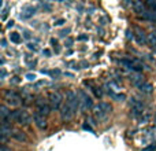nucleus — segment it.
Returning <instances> with one entry per match:
<instances>
[{
	"label": "nucleus",
	"instance_id": "f257e3e1",
	"mask_svg": "<svg viewBox=\"0 0 156 151\" xmlns=\"http://www.w3.org/2000/svg\"><path fill=\"white\" fill-rule=\"evenodd\" d=\"M92 110H93L94 118H96L97 121H103V120L107 118V117L110 116V113L112 111V106L107 102H99L93 106Z\"/></svg>",
	"mask_w": 156,
	"mask_h": 151
},
{
	"label": "nucleus",
	"instance_id": "f03ea898",
	"mask_svg": "<svg viewBox=\"0 0 156 151\" xmlns=\"http://www.w3.org/2000/svg\"><path fill=\"white\" fill-rule=\"evenodd\" d=\"M119 63L125 69H127L130 72H136V73H141L144 69V65L138 59H136V58H122L119 61Z\"/></svg>",
	"mask_w": 156,
	"mask_h": 151
},
{
	"label": "nucleus",
	"instance_id": "7ed1b4c3",
	"mask_svg": "<svg viewBox=\"0 0 156 151\" xmlns=\"http://www.w3.org/2000/svg\"><path fill=\"white\" fill-rule=\"evenodd\" d=\"M11 120L15 121L16 124H19V125H29L32 117H30V114L27 113L26 110H23V109H16V110L11 111Z\"/></svg>",
	"mask_w": 156,
	"mask_h": 151
},
{
	"label": "nucleus",
	"instance_id": "20e7f679",
	"mask_svg": "<svg viewBox=\"0 0 156 151\" xmlns=\"http://www.w3.org/2000/svg\"><path fill=\"white\" fill-rule=\"evenodd\" d=\"M130 109H132V116L134 118H138V117H143V114L145 113V105L141 99L138 98H130Z\"/></svg>",
	"mask_w": 156,
	"mask_h": 151
},
{
	"label": "nucleus",
	"instance_id": "39448f33",
	"mask_svg": "<svg viewBox=\"0 0 156 151\" xmlns=\"http://www.w3.org/2000/svg\"><path fill=\"white\" fill-rule=\"evenodd\" d=\"M66 103L73 109L74 113H77V110L81 107V100H80V95H78V92L67 91V94H66Z\"/></svg>",
	"mask_w": 156,
	"mask_h": 151
},
{
	"label": "nucleus",
	"instance_id": "423d86ee",
	"mask_svg": "<svg viewBox=\"0 0 156 151\" xmlns=\"http://www.w3.org/2000/svg\"><path fill=\"white\" fill-rule=\"evenodd\" d=\"M78 95H80V100H81V109L82 110H89V109H93V99L92 96L85 91V89H78Z\"/></svg>",
	"mask_w": 156,
	"mask_h": 151
},
{
	"label": "nucleus",
	"instance_id": "0eeeda50",
	"mask_svg": "<svg viewBox=\"0 0 156 151\" xmlns=\"http://www.w3.org/2000/svg\"><path fill=\"white\" fill-rule=\"evenodd\" d=\"M48 102L51 105V109L55 111H59L60 107L63 106V96L59 94V92H51L48 96Z\"/></svg>",
	"mask_w": 156,
	"mask_h": 151
},
{
	"label": "nucleus",
	"instance_id": "6e6552de",
	"mask_svg": "<svg viewBox=\"0 0 156 151\" xmlns=\"http://www.w3.org/2000/svg\"><path fill=\"white\" fill-rule=\"evenodd\" d=\"M4 100L11 106H18L21 103V95L14 89H5L4 91Z\"/></svg>",
	"mask_w": 156,
	"mask_h": 151
},
{
	"label": "nucleus",
	"instance_id": "1a4fd4ad",
	"mask_svg": "<svg viewBox=\"0 0 156 151\" xmlns=\"http://www.w3.org/2000/svg\"><path fill=\"white\" fill-rule=\"evenodd\" d=\"M133 32H134V40L138 46H145V44H148V35H147L143 29L136 28Z\"/></svg>",
	"mask_w": 156,
	"mask_h": 151
},
{
	"label": "nucleus",
	"instance_id": "9d476101",
	"mask_svg": "<svg viewBox=\"0 0 156 151\" xmlns=\"http://www.w3.org/2000/svg\"><path fill=\"white\" fill-rule=\"evenodd\" d=\"M51 105L47 102H44L43 99H38L36 100V111H38L40 114H43V116H49V113H51Z\"/></svg>",
	"mask_w": 156,
	"mask_h": 151
},
{
	"label": "nucleus",
	"instance_id": "9b49d317",
	"mask_svg": "<svg viewBox=\"0 0 156 151\" xmlns=\"http://www.w3.org/2000/svg\"><path fill=\"white\" fill-rule=\"evenodd\" d=\"M59 113H60V120H62V121H70V120L73 118V116L76 114L73 111V109H71L67 103H63V106L60 107Z\"/></svg>",
	"mask_w": 156,
	"mask_h": 151
},
{
	"label": "nucleus",
	"instance_id": "f8f14e48",
	"mask_svg": "<svg viewBox=\"0 0 156 151\" xmlns=\"http://www.w3.org/2000/svg\"><path fill=\"white\" fill-rule=\"evenodd\" d=\"M134 87L140 92H143V94H145V95H149V94L154 92V85H152L149 81H147V80H141L140 83H137Z\"/></svg>",
	"mask_w": 156,
	"mask_h": 151
},
{
	"label": "nucleus",
	"instance_id": "ddd939ff",
	"mask_svg": "<svg viewBox=\"0 0 156 151\" xmlns=\"http://www.w3.org/2000/svg\"><path fill=\"white\" fill-rule=\"evenodd\" d=\"M33 122H34V125L38 129H45L47 128V117L40 114L38 111L33 113Z\"/></svg>",
	"mask_w": 156,
	"mask_h": 151
},
{
	"label": "nucleus",
	"instance_id": "4468645a",
	"mask_svg": "<svg viewBox=\"0 0 156 151\" xmlns=\"http://www.w3.org/2000/svg\"><path fill=\"white\" fill-rule=\"evenodd\" d=\"M83 84H85V85L88 87V88L90 89L92 92H93V94H94V96H96V98H99V99H100V98L103 96V91H101V88H99V87H96V85H94V83H93V81H85V83H83Z\"/></svg>",
	"mask_w": 156,
	"mask_h": 151
},
{
	"label": "nucleus",
	"instance_id": "2eb2a0df",
	"mask_svg": "<svg viewBox=\"0 0 156 151\" xmlns=\"http://www.w3.org/2000/svg\"><path fill=\"white\" fill-rule=\"evenodd\" d=\"M11 136H12L15 140H18V142H26V140H27V138H26V135H25V132H22V131H14Z\"/></svg>",
	"mask_w": 156,
	"mask_h": 151
},
{
	"label": "nucleus",
	"instance_id": "dca6fc26",
	"mask_svg": "<svg viewBox=\"0 0 156 151\" xmlns=\"http://www.w3.org/2000/svg\"><path fill=\"white\" fill-rule=\"evenodd\" d=\"M0 114H2V120H11V111L8 110L7 106L3 105L0 107Z\"/></svg>",
	"mask_w": 156,
	"mask_h": 151
},
{
	"label": "nucleus",
	"instance_id": "f3484780",
	"mask_svg": "<svg viewBox=\"0 0 156 151\" xmlns=\"http://www.w3.org/2000/svg\"><path fill=\"white\" fill-rule=\"evenodd\" d=\"M8 39H10V41H11V43H14V44H19L22 41L21 35H19V33H16V32H11L10 35H8Z\"/></svg>",
	"mask_w": 156,
	"mask_h": 151
},
{
	"label": "nucleus",
	"instance_id": "a211bd4d",
	"mask_svg": "<svg viewBox=\"0 0 156 151\" xmlns=\"http://www.w3.org/2000/svg\"><path fill=\"white\" fill-rule=\"evenodd\" d=\"M148 44H151L152 47H156V30H152L148 35Z\"/></svg>",
	"mask_w": 156,
	"mask_h": 151
},
{
	"label": "nucleus",
	"instance_id": "6ab92c4d",
	"mask_svg": "<svg viewBox=\"0 0 156 151\" xmlns=\"http://www.w3.org/2000/svg\"><path fill=\"white\" fill-rule=\"evenodd\" d=\"M145 6L148 10L156 11V0H145Z\"/></svg>",
	"mask_w": 156,
	"mask_h": 151
},
{
	"label": "nucleus",
	"instance_id": "aec40b11",
	"mask_svg": "<svg viewBox=\"0 0 156 151\" xmlns=\"http://www.w3.org/2000/svg\"><path fill=\"white\" fill-rule=\"evenodd\" d=\"M112 99L118 100V102H122V100H125V99H126V96H125L123 94H115V96H114Z\"/></svg>",
	"mask_w": 156,
	"mask_h": 151
},
{
	"label": "nucleus",
	"instance_id": "412c9836",
	"mask_svg": "<svg viewBox=\"0 0 156 151\" xmlns=\"http://www.w3.org/2000/svg\"><path fill=\"white\" fill-rule=\"evenodd\" d=\"M27 50H30V51L36 52V51L38 50V47H37V44H34V43H29V44H27Z\"/></svg>",
	"mask_w": 156,
	"mask_h": 151
},
{
	"label": "nucleus",
	"instance_id": "4be33fe9",
	"mask_svg": "<svg viewBox=\"0 0 156 151\" xmlns=\"http://www.w3.org/2000/svg\"><path fill=\"white\" fill-rule=\"evenodd\" d=\"M126 39L127 40H132V39H134V32H132L130 29L126 30Z\"/></svg>",
	"mask_w": 156,
	"mask_h": 151
},
{
	"label": "nucleus",
	"instance_id": "5701e85b",
	"mask_svg": "<svg viewBox=\"0 0 156 151\" xmlns=\"http://www.w3.org/2000/svg\"><path fill=\"white\" fill-rule=\"evenodd\" d=\"M156 150V143H151L148 147H145L143 151H155Z\"/></svg>",
	"mask_w": 156,
	"mask_h": 151
},
{
	"label": "nucleus",
	"instance_id": "b1692460",
	"mask_svg": "<svg viewBox=\"0 0 156 151\" xmlns=\"http://www.w3.org/2000/svg\"><path fill=\"white\" fill-rule=\"evenodd\" d=\"M88 39H89L88 35H80V36L77 37V40H78V41H88Z\"/></svg>",
	"mask_w": 156,
	"mask_h": 151
},
{
	"label": "nucleus",
	"instance_id": "393cba45",
	"mask_svg": "<svg viewBox=\"0 0 156 151\" xmlns=\"http://www.w3.org/2000/svg\"><path fill=\"white\" fill-rule=\"evenodd\" d=\"M63 24H66V19H63V18H59L55 21V26H62Z\"/></svg>",
	"mask_w": 156,
	"mask_h": 151
},
{
	"label": "nucleus",
	"instance_id": "a878e982",
	"mask_svg": "<svg viewBox=\"0 0 156 151\" xmlns=\"http://www.w3.org/2000/svg\"><path fill=\"white\" fill-rule=\"evenodd\" d=\"M70 33V28H67V29H65V30H62L60 32V37H66V36Z\"/></svg>",
	"mask_w": 156,
	"mask_h": 151
},
{
	"label": "nucleus",
	"instance_id": "bb28decb",
	"mask_svg": "<svg viewBox=\"0 0 156 151\" xmlns=\"http://www.w3.org/2000/svg\"><path fill=\"white\" fill-rule=\"evenodd\" d=\"M43 55H45L47 58H49V57H51V50L44 48V50H43Z\"/></svg>",
	"mask_w": 156,
	"mask_h": 151
},
{
	"label": "nucleus",
	"instance_id": "cd10ccee",
	"mask_svg": "<svg viewBox=\"0 0 156 151\" xmlns=\"http://www.w3.org/2000/svg\"><path fill=\"white\" fill-rule=\"evenodd\" d=\"M26 78H27V80H30V81H34L36 80V76L32 74V73H27L26 74Z\"/></svg>",
	"mask_w": 156,
	"mask_h": 151
},
{
	"label": "nucleus",
	"instance_id": "c85d7f7f",
	"mask_svg": "<svg viewBox=\"0 0 156 151\" xmlns=\"http://www.w3.org/2000/svg\"><path fill=\"white\" fill-rule=\"evenodd\" d=\"M22 32H23V37H25V39H30V32H29V30L23 29Z\"/></svg>",
	"mask_w": 156,
	"mask_h": 151
},
{
	"label": "nucleus",
	"instance_id": "c756f323",
	"mask_svg": "<svg viewBox=\"0 0 156 151\" xmlns=\"http://www.w3.org/2000/svg\"><path fill=\"white\" fill-rule=\"evenodd\" d=\"M11 83H12V84H18V83H21V78H19V77H16V76H15V77H12V80H11Z\"/></svg>",
	"mask_w": 156,
	"mask_h": 151
},
{
	"label": "nucleus",
	"instance_id": "7c9ffc66",
	"mask_svg": "<svg viewBox=\"0 0 156 151\" xmlns=\"http://www.w3.org/2000/svg\"><path fill=\"white\" fill-rule=\"evenodd\" d=\"M83 129H85V131H90V132H93V129H92V127H90V125H88V124H83Z\"/></svg>",
	"mask_w": 156,
	"mask_h": 151
},
{
	"label": "nucleus",
	"instance_id": "2f4dec72",
	"mask_svg": "<svg viewBox=\"0 0 156 151\" xmlns=\"http://www.w3.org/2000/svg\"><path fill=\"white\" fill-rule=\"evenodd\" d=\"M66 44H67V46H66V47H71V44H73V39H67V41H66Z\"/></svg>",
	"mask_w": 156,
	"mask_h": 151
},
{
	"label": "nucleus",
	"instance_id": "473e14b6",
	"mask_svg": "<svg viewBox=\"0 0 156 151\" xmlns=\"http://www.w3.org/2000/svg\"><path fill=\"white\" fill-rule=\"evenodd\" d=\"M2 47H3V48H5V47H7V41H5V39H2Z\"/></svg>",
	"mask_w": 156,
	"mask_h": 151
},
{
	"label": "nucleus",
	"instance_id": "72a5a7b5",
	"mask_svg": "<svg viewBox=\"0 0 156 151\" xmlns=\"http://www.w3.org/2000/svg\"><path fill=\"white\" fill-rule=\"evenodd\" d=\"M51 44L54 46V48L56 47V44H58V41H56V39H51Z\"/></svg>",
	"mask_w": 156,
	"mask_h": 151
},
{
	"label": "nucleus",
	"instance_id": "f704fd0d",
	"mask_svg": "<svg viewBox=\"0 0 156 151\" xmlns=\"http://www.w3.org/2000/svg\"><path fill=\"white\" fill-rule=\"evenodd\" d=\"M14 24H15V22H14L12 19H10V21H8V24H7V28H11V26H14Z\"/></svg>",
	"mask_w": 156,
	"mask_h": 151
},
{
	"label": "nucleus",
	"instance_id": "c9c22d12",
	"mask_svg": "<svg viewBox=\"0 0 156 151\" xmlns=\"http://www.w3.org/2000/svg\"><path fill=\"white\" fill-rule=\"evenodd\" d=\"M4 78H5V69L3 68L2 69V80H4Z\"/></svg>",
	"mask_w": 156,
	"mask_h": 151
},
{
	"label": "nucleus",
	"instance_id": "e433bc0d",
	"mask_svg": "<svg viewBox=\"0 0 156 151\" xmlns=\"http://www.w3.org/2000/svg\"><path fill=\"white\" fill-rule=\"evenodd\" d=\"M65 76H67V77H73V74H71V73H67V72L65 73Z\"/></svg>",
	"mask_w": 156,
	"mask_h": 151
},
{
	"label": "nucleus",
	"instance_id": "4c0bfd02",
	"mask_svg": "<svg viewBox=\"0 0 156 151\" xmlns=\"http://www.w3.org/2000/svg\"><path fill=\"white\" fill-rule=\"evenodd\" d=\"M154 121H155V124H156V113H155V116H154Z\"/></svg>",
	"mask_w": 156,
	"mask_h": 151
},
{
	"label": "nucleus",
	"instance_id": "58836bf2",
	"mask_svg": "<svg viewBox=\"0 0 156 151\" xmlns=\"http://www.w3.org/2000/svg\"><path fill=\"white\" fill-rule=\"evenodd\" d=\"M154 50H155V51H156V47H155V48H154Z\"/></svg>",
	"mask_w": 156,
	"mask_h": 151
}]
</instances>
